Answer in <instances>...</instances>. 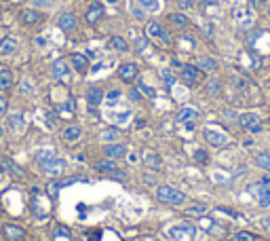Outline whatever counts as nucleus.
I'll return each mask as SVG.
<instances>
[{
	"instance_id": "obj_25",
	"label": "nucleus",
	"mask_w": 270,
	"mask_h": 241,
	"mask_svg": "<svg viewBox=\"0 0 270 241\" xmlns=\"http://www.w3.org/2000/svg\"><path fill=\"white\" fill-rule=\"evenodd\" d=\"M51 239L53 241H72V231L63 224H55L53 233H51Z\"/></svg>"
},
{
	"instance_id": "obj_48",
	"label": "nucleus",
	"mask_w": 270,
	"mask_h": 241,
	"mask_svg": "<svg viewBox=\"0 0 270 241\" xmlns=\"http://www.w3.org/2000/svg\"><path fill=\"white\" fill-rule=\"evenodd\" d=\"M264 2H266V0H249V4L253 6V9H260V6L264 4Z\"/></svg>"
},
{
	"instance_id": "obj_30",
	"label": "nucleus",
	"mask_w": 270,
	"mask_h": 241,
	"mask_svg": "<svg viewBox=\"0 0 270 241\" xmlns=\"http://www.w3.org/2000/svg\"><path fill=\"white\" fill-rule=\"evenodd\" d=\"M196 66L203 70V72H216V70L220 68L218 64V59H213V57H201L196 61Z\"/></svg>"
},
{
	"instance_id": "obj_2",
	"label": "nucleus",
	"mask_w": 270,
	"mask_h": 241,
	"mask_svg": "<svg viewBox=\"0 0 270 241\" xmlns=\"http://www.w3.org/2000/svg\"><path fill=\"white\" fill-rule=\"evenodd\" d=\"M146 36L152 38V41H156L158 45H163V47H171V43H173L171 32L163 26L161 21H148L146 23Z\"/></svg>"
},
{
	"instance_id": "obj_4",
	"label": "nucleus",
	"mask_w": 270,
	"mask_h": 241,
	"mask_svg": "<svg viewBox=\"0 0 270 241\" xmlns=\"http://www.w3.org/2000/svg\"><path fill=\"white\" fill-rule=\"evenodd\" d=\"M32 214L36 218H46L51 214V201L41 195V189H32Z\"/></svg>"
},
{
	"instance_id": "obj_52",
	"label": "nucleus",
	"mask_w": 270,
	"mask_h": 241,
	"mask_svg": "<svg viewBox=\"0 0 270 241\" xmlns=\"http://www.w3.org/2000/svg\"><path fill=\"white\" fill-rule=\"evenodd\" d=\"M0 41H2V38H0Z\"/></svg>"
},
{
	"instance_id": "obj_51",
	"label": "nucleus",
	"mask_w": 270,
	"mask_h": 241,
	"mask_svg": "<svg viewBox=\"0 0 270 241\" xmlns=\"http://www.w3.org/2000/svg\"><path fill=\"white\" fill-rule=\"evenodd\" d=\"M0 23H2V11H0Z\"/></svg>"
},
{
	"instance_id": "obj_6",
	"label": "nucleus",
	"mask_w": 270,
	"mask_h": 241,
	"mask_svg": "<svg viewBox=\"0 0 270 241\" xmlns=\"http://www.w3.org/2000/svg\"><path fill=\"white\" fill-rule=\"evenodd\" d=\"M180 81L186 85V87H196L198 83L203 81V70L196 64H186L180 70Z\"/></svg>"
},
{
	"instance_id": "obj_7",
	"label": "nucleus",
	"mask_w": 270,
	"mask_h": 241,
	"mask_svg": "<svg viewBox=\"0 0 270 241\" xmlns=\"http://www.w3.org/2000/svg\"><path fill=\"white\" fill-rule=\"evenodd\" d=\"M41 167H43V172H45L46 176L61 178L63 174H66V169H68V163H66V159H61V157H57V154H55L53 159L41 163Z\"/></svg>"
},
{
	"instance_id": "obj_8",
	"label": "nucleus",
	"mask_w": 270,
	"mask_h": 241,
	"mask_svg": "<svg viewBox=\"0 0 270 241\" xmlns=\"http://www.w3.org/2000/svg\"><path fill=\"white\" fill-rule=\"evenodd\" d=\"M239 125L245 129V131H251V134H260L262 131V116L258 112H243L239 114Z\"/></svg>"
},
{
	"instance_id": "obj_11",
	"label": "nucleus",
	"mask_w": 270,
	"mask_h": 241,
	"mask_svg": "<svg viewBox=\"0 0 270 241\" xmlns=\"http://www.w3.org/2000/svg\"><path fill=\"white\" fill-rule=\"evenodd\" d=\"M249 193L253 197H256V201L262 205V207H268L270 205V186L266 182H258V184H251L249 186Z\"/></svg>"
},
{
	"instance_id": "obj_16",
	"label": "nucleus",
	"mask_w": 270,
	"mask_h": 241,
	"mask_svg": "<svg viewBox=\"0 0 270 241\" xmlns=\"http://www.w3.org/2000/svg\"><path fill=\"white\" fill-rule=\"evenodd\" d=\"M57 28L63 30V32H74V30H76V15L70 13V11L59 13V17H57Z\"/></svg>"
},
{
	"instance_id": "obj_18",
	"label": "nucleus",
	"mask_w": 270,
	"mask_h": 241,
	"mask_svg": "<svg viewBox=\"0 0 270 241\" xmlns=\"http://www.w3.org/2000/svg\"><path fill=\"white\" fill-rule=\"evenodd\" d=\"M17 49H19V43L15 36H4L0 41V57H9L13 53H17Z\"/></svg>"
},
{
	"instance_id": "obj_14",
	"label": "nucleus",
	"mask_w": 270,
	"mask_h": 241,
	"mask_svg": "<svg viewBox=\"0 0 270 241\" xmlns=\"http://www.w3.org/2000/svg\"><path fill=\"white\" fill-rule=\"evenodd\" d=\"M158 11V0H133V13L137 17H144V13Z\"/></svg>"
},
{
	"instance_id": "obj_12",
	"label": "nucleus",
	"mask_w": 270,
	"mask_h": 241,
	"mask_svg": "<svg viewBox=\"0 0 270 241\" xmlns=\"http://www.w3.org/2000/svg\"><path fill=\"white\" fill-rule=\"evenodd\" d=\"M101 17H104V4L95 0V2L89 4V9L85 11V21L89 23V26H95L97 21H101Z\"/></svg>"
},
{
	"instance_id": "obj_41",
	"label": "nucleus",
	"mask_w": 270,
	"mask_h": 241,
	"mask_svg": "<svg viewBox=\"0 0 270 241\" xmlns=\"http://www.w3.org/2000/svg\"><path fill=\"white\" fill-rule=\"evenodd\" d=\"M6 112H9V102H6L4 96H0V119L6 116Z\"/></svg>"
},
{
	"instance_id": "obj_1",
	"label": "nucleus",
	"mask_w": 270,
	"mask_h": 241,
	"mask_svg": "<svg viewBox=\"0 0 270 241\" xmlns=\"http://www.w3.org/2000/svg\"><path fill=\"white\" fill-rule=\"evenodd\" d=\"M156 199L165 205H184L186 203V195L181 191H178L171 184H161L156 186Z\"/></svg>"
},
{
	"instance_id": "obj_21",
	"label": "nucleus",
	"mask_w": 270,
	"mask_h": 241,
	"mask_svg": "<svg viewBox=\"0 0 270 241\" xmlns=\"http://www.w3.org/2000/svg\"><path fill=\"white\" fill-rule=\"evenodd\" d=\"M104 152H106V157L112 159V161H121V159L127 157V148H125L123 144H118V142H114V144H106Z\"/></svg>"
},
{
	"instance_id": "obj_40",
	"label": "nucleus",
	"mask_w": 270,
	"mask_h": 241,
	"mask_svg": "<svg viewBox=\"0 0 270 241\" xmlns=\"http://www.w3.org/2000/svg\"><path fill=\"white\" fill-rule=\"evenodd\" d=\"M163 81H165L167 87H171V85L176 83V76H173L171 70H163Z\"/></svg>"
},
{
	"instance_id": "obj_36",
	"label": "nucleus",
	"mask_w": 270,
	"mask_h": 241,
	"mask_svg": "<svg viewBox=\"0 0 270 241\" xmlns=\"http://www.w3.org/2000/svg\"><path fill=\"white\" fill-rule=\"evenodd\" d=\"M192 157H194L196 163H201V165H207V163H209V152L203 150V148H196Z\"/></svg>"
},
{
	"instance_id": "obj_33",
	"label": "nucleus",
	"mask_w": 270,
	"mask_h": 241,
	"mask_svg": "<svg viewBox=\"0 0 270 241\" xmlns=\"http://www.w3.org/2000/svg\"><path fill=\"white\" fill-rule=\"evenodd\" d=\"M57 114L61 116V119H70V116H74V106H72V102H66V104H59L57 108Z\"/></svg>"
},
{
	"instance_id": "obj_38",
	"label": "nucleus",
	"mask_w": 270,
	"mask_h": 241,
	"mask_svg": "<svg viewBox=\"0 0 270 241\" xmlns=\"http://www.w3.org/2000/svg\"><path fill=\"white\" fill-rule=\"evenodd\" d=\"M205 89H207L209 96H218V93H220V81L218 79H211L207 85H205Z\"/></svg>"
},
{
	"instance_id": "obj_39",
	"label": "nucleus",
	"mask_w": 270,
	"mask_h": 241,
	"mask_svg": "<svg viewBox=\"0 0 270 241\" xmlns=\"http://www.w3.org/2000/svg\"><path fill=\"white\" fill-rule=\"evenodd\" d=\"M205 212H207V207L201 205V203H196V205H192V207L186 209V214H196V216H203Z\"/></svg>"
},
{
	"instance_id": "obj_9",
	"label": "nucleus",
	"mask_w": 270,
	"mask_h": 241,
	"mask_svg": "<svg viewBox=\"0 0 270 241\" xmlns=\"http://www.w3.org/2000/svg\"><path fill=\"white\" fill-rule=\"evenodd\" d=\"M2 237H4V241H26L28 233L23 227H19V224L4 222L2 224Z\"/></svg>"
},
{
	"instance_id": "obj_31",
	"label": "nucleus",
	"mask_w": 270,
	"mask_h": 241,
	"mask_svg": "<svg viewBox=\"0 0 270 241\" xmlns=\"http://www.w3.org/2000/svg\"><path fill=\"white\" fill-rule=\"evenodd\" d=\"M230 241H264V239L260 235H256V233H251V231H239V233H234Z\"/></svg>"
},
{
	"instance_id": "obj_15",
	"label": "nucleus",
	"mask_w": 270,
	"mask_h": 241,
	"mask_svg": "<svg viewBox=\"0 0 270 241\" xmlns=\"http://www.w3.org/2000/svg\"><path fill=\"white\" fill-rule=\"evenodd\" d=\"M51 74H53V79H57V81H68L70 79L68 61L66 59H55L51 64Z\"/></svg>"
},
{
	"instance_id": "obj_49",
	"label": "nucleus",
	"mask_w": 270,
	"mask_h": 241,
	"mask_svg": "<svg viewBox=\"0 0 270 241\" xmlns=\"http://www.w3.org/2000/svg\"><path fill=\"white\" fill-rule=\"evenodd\" d=\"M4 176H6V169L0 165V189H2V184H4Z\"/></svg>"
},
{
	"instance_id": "obj_10",
	"label": "nucleus",
	"mask_w": 270,
	"mask_h": 241,
	"mask_svg": "<svg viewBox=\"0 0 270 241\" xmlns=\"http://www.w3.org/2000/svg\"><path fill=\"white\" fill-rule=\"evenodd\" d=\"M116 74H118V79H121L123 83L131 85V83L137 81V76H139V68H137V64H133V61H127V64H121V66H118Z\"/></svg>"
},
{
	"instance_id": "obj_13",
	"label": "nucleus",
	"mask_w": 270,
	"mask_h": 241,
	"mask_svg": "<svg viewBox=\"0 0 270 241\" xmlns=\"http://www.w3.org/2000/svg\"><path fill=\"white\" fill-rule=\"evenodd\" d=\"M21 21H23V26H41V23L45 21V15L38 11V9H23L21 11Z\"/></svg>"
},
{
	"instance_id": "obj_17",
	"label": "nucleus",
	"mask_w": 270,
	"mask_h": 241,
	"mask_svg": "<svg viewBox=\"0 0 270 241\" xmlns=\"http://www.w3.org/2000/svg\"><path fill=\"white\" fill-rule=\"evenodd\" d=\"M141 163H144L146 169L158 172V169H161V165H163V159H161V154H158L156 150H146L144 157H141Z\"/></svg>"
},
{
	"instance_id": "obj_35",
	"label": "nucleus",
	"mask_w": 270,
	"mask_h": 241,
	"mask_svg": "<svg viewBox=\"0 0 270 241\" xmlns=\"http://www.w3.org/2000/svg\"><path fill=\"white\" fill-rule=\"evenodd\" d=\"M146 47H148V36H141V34L135 36V41H133V49H135V53L146 51Z\"/></svg>"
},
{
	"instance_id": "obj_29",
	"label": "nucleus",
	"mask_w": 270,
	"mask_h": 241,
	"mask_svg": "<svg viewBox=\"0 0 270 241\" xmlns=\"http://www.w3.org/2000/svg\"><path fill=\"white\" fill-rule=\"evenodd\" d=\"M110 47L118 53H129V49H131L129 43H127L123 36H110Z\"/></svg>"
},
{
	"instance_id": "obj_50",
	"label": "nucleus",
	"mask_w": 270,
	"mask_h": 241,
	"mask_svg": "<svg viewBox=\"0 0 270 241\" xmlns=\"http://www.w3.org/2000/svg\"><path fill=\"white\" fill-rule=\"evenodd\" d=\"M0 2H15V0H0Z\"/></svg>"
},
{
	"instance_id": "obj_3",
	"label": "nucleus",
	"mask_w": 270,
	"mask_h": 241,
	"mask_svg": "<svg viewBox=\"0 0 270 241\" xmlns=\"http://www.w3.org/2000/svg\"><path fill=\"white\" fill-rule=\"evenodd\" d=\"M165 235L171 241H190L196 235V229H194V224H190V222H178V224H171V227L165 231Z\"/></svg>"
},
{
	"instance_id": "obj_19",
	"label": "nucleus",
	"mask_w": 270,
	"mask_h": 241,
	"mask_svg": "<svg viewBox=\"0 0 270 241\" xmlns=\"http://www.w3.org/2000/svg\"><path fill=\"white\" fill-rule=\"evenodd\" d=\"M70 64H72V68L78 74L89 72V57H87L85 53H72V55H70Z\"/></svg>"
},
{
	"instance_id": "obj_47",
	"label": "nucleus",
	"mask_w": 270,
	"mask_h": 241,
	"mask_svg": "<svg viewBox=\"0 0 270 241\" xmlns=\"http://www.w3.org/2000/svg\"><path fill=\"white\" fill-rule=\"evenodd\" d=\"M106 97H108V99H116V97H121V91H118V89H112V91L106 93Z\"/></svg>"
},
{
	"instance_id": "obj_28",
	"label": "nucleus",
	"mask_w": 270,
	"mask_h": 241,
	"mask_svg": "<svg viewBox=\"0 0 270 241\" xmlns=\"http://www.w3.org/2000/svg\"><path fill=\"white\" fill-rule=\"evenodd\" d=\"M167 21H169L173 28H178V30H184V28H188V23H190V21H188V17H186L184 13H171L169 17H167Z\"/></svg>"
},
{
	"instance_id": "obj_23",
	"label": "nucleus",
	"mask_w": 270,
	"mask_h": 241,
	"mask_svg": "<svg viewBox=\"0 0 270 241\" xmlns=\"http://www.w3.org/2000/svg\"><path fill=\"white\" fill-rule=\"evenodd\" d=\"M6 123H9V129L13 134H23V129H26V119H23V114H19V112L9 114Z\"/></svg>"
},
{
	"instance_id": "obj_53",
	"label": "nucleus",
	"mask_w": 270,
	"mask_h": 241,
	"mask_svg": "<svg viewBox=\"0 0 270 241\" xmlns=\"http://www.w3.org/2000/svg\"><path fill=\"white\" fill-rule=\"evenodd\" d=\"M144 241H146V239H144Z\"/></svg>"
},
{
	"instance_id": "obj_22",
	"label": "nucleus",
	"mask_w": 270,
	"mask_h": 241,
	"mask_svg": "<svg viewBox=\"0 0 270 241\" xmlns=\"http://www.w3.org/2000/svg\"><path fill=\"white\" fill-rule=\"evenodd\" d=\"M196 119H198V110H194V108H190V106L180 108L178 114H176V121L181 123V125H186V123H194Z\"/></svg>"
},
{
	"instance_id": "obj_24",
	"label": "nucleus",
	"mask_w": 270,
	"mask_h": 241,
	"mask_svg": "<svg viewBox=\"0 0 270 241\" xmlns=\"http://www.w3.org/2000/svg\"><path fill=\"white\" fill-rule=\"evenodd\" d=\"M97 172L101 174H116L118 172V161H112V159H99V161H95V165H93Z\"/></svg>"
},
{
	"instance_id": "obj_26",
	"label": "nucleus",
	"mask_w": 270,
	"mask_h": 241,
	"mask_svg": "<svg viewBox=\"0 0 270 241\" xmlns=\"http://www.w3.org/2000/svg\"><path fill=\"white\" fill-rule=\"evenodd\" d=\"M106 99V93L101 91L99 87H91L87 89V102H89L91 106H101V102Z\"/></svg>"
},
{
	"instance_id": "obj_43",
	"label": "nucleus",
	"mask_w": 270,
	"mask_h": 241,
	"mask_svg": "<svg viewBox=\"0 0 270 241\" xmlns=\"http://www.w3.org/2000/svg\"><path fill=\"white\" fill-rule=\"evenodd\" d=\"M4 169H11V172H15V174H23L21 172V167H17V165H15V163H11L9 159H4V165H2Z\"/></svg>"
},
{
	"instance_id": "obj_44",
	"label": "nucleus",
	"mask_w": 270,
	"mask_h": 241,
	"mask_svg": "<svg viewBox=\"0 0 270 241\" xmlns=\"http://www.w3.org/2000/svg\"><path fill=\"white\" fill-rule=\"evenodd\" d=\"M101 237V231H89L87 233V241H99Z\"/></svg>"
},
{
	"instance_id": "obj_5",
	"label": "nucleus",
	"mask_w": 270,
	"mask_h": 241,
	"mask_svg": "<svg viewBox=\"0 0 270 241\" xmlns=\"http://www.w3.org/2000/svg\"><path fill=\"white\" fill-rule=\"evenodd\" d=\"M203 138L209 146H213V148H226V146L230 144V136L226 134V131H220L216 127H205Z\"/></svg>"
},
{
	"instance_id": "obj_32",
	"label": "nucleus",
	"mask_w": 270,
	"mask_h": 241,
	"mask_svg": "<svg viewBox=\"0 0 270 241\" xmlns=\"http://www.w3.org/2000/svg\"><path fill=\"white\" fill-rule=\"evenodd\" d=\"M99 140L104 144H114V142H118V131L116 129H101L99 131Z\"/></svg>"
},
{
	"instance_id": "obj_46",
	"label": "nucleus",
	"mask_w": 270,
	"mask_h": 241,
	"mask_svg": "<svg viewBox=\"0 0 270 241\" xmlns=\"http://www.w3.org/2000/svg\"><path fill=\"white\" fill-rule=\"evenodd\" d=\"M129 97L133 99V102H139V99H141V91L139 89H131L129 91Z\"/></svg>"
},
{
	"instance_id": "obj_42",
	"label": "nucleus",
	"mask_w": 270,
	"mask_h": 241,
	"mask_svg": "<svg viewBox=\"0 0 270 241\" xmlns=\"http://www.w3.org/2000/svg\"><path fill=\"white\" fill-rule=\"evenodd\" d=\"M176 2H178V6L181 11H188V9H192L194 6V0H176Z\"/></svg>"
},
{
	"instance_id": "obj_45",
	"label": "nucleus",
	"mask_w": 270,
	"mask_h": 241,
	"mask_svg": "<svg viewBox=\"0 0 270 241\" xmlns=\"http://www.w3.org/2000/svg\"><path fill=\"white\" fill-rule=\"evenodd\" d=\"M21 93H23V96H32V85H30V81H23V83H21Z\"/></svg>"
},
{
	"instance_id": "obj_37",
	"label": "nucleus",
	"mask_w": 270,
	"mask_h": 241,
	"mask_svg": "<svg viewBox=\"0 0 270 241\" xmlns=\"http://www.w3.org/2000/svg\"><path fill=\"white\" fill-rule=\"evenodd\" d=\"M55 0H32V9H51Z\"/></svg>"
},
{
	"instance_id": "obj_27",
	"label": "nucleus",
	"mask_w": 270,
	"mask_h": 241,
	"mask_svg": "<svg viewBox=\"0 0 270 241\" xmlns=\"http://www.w3.org/2000/svg\"><path fill=\"white\" fill-rule=\"evenodd\" d=\"M13 87V72L11 68L0 66V91H9Z\"/></svg>"
},
{
	"instance_id": "obj_34",
	"label": "nucleus",
	"mask_w": 270,
	"mask_h": 241,
	"mask_svg": "<svg viewBox=\"0 0 270 241\" xmlns=\"http://www.w3.org/2000/svg\"><path fill=\"white\" fill-rule=\"evenodd\" d=\"M256 163H258V167H262L264 172L270 174V152H258L256 154Z\"/></svg>"
},
{
	"instance_id": "obj_20",
	"label": "nucleus",
	"mask_w": 270,
	"mask_h": 241,
	"mask_svg": "<svg viewBox=\"0 0 270 241\" xmlns=\"http://www.w3.org/2000/svg\"><path fill=\"white\" fill-rule=\"evenodd\" d=\"M81 138H83V127H78V125H68L61 131V140L66 144H76V142H81Z\"/></svg>"
}]
</instances>
